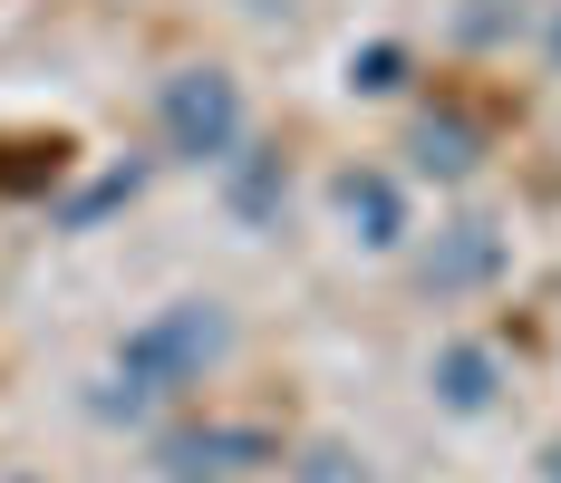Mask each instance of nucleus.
<instances>
[{
  "mask_svg": "<svg viewBox=\"0 0 561 483\" xmlns=\"http://www.w3.org/2000/svg\"><path fill=\"white\" fill-rule=\"evenodd\" d=\"M348 88H358V97H397V88H407V49H397V39L348 49Z\"/></svg>",
  "mask_w": 561,
  "mask_h": 483,
  "instance_id": "1a4fd4ad",
  "label": "nucleus"
},
{
  "mask_svg": "<svg viewBox=\"0 0 561 483\" xmlns=\"http://www.w3.org/2000/svg\"><path fill=\"white\" fill-rule=\"evenodd\" d=\"M156 464H165L174 483H224V474H242V464H280V445L262 426H174L165 445H156Z\"/></svg>",
  "mask_w": 561,
  "mask_h": 483,
  "instance_id": "20e7f679",
  "label": "nucleus"
},
{
  "mask_svg": "<svg viewBox=\"0 0 561 483\" xmlns=\"http://www.w3.org/2000/svg\"><path fill=\"white\" fill-rule=\"evenodd\" d=\"M426 387H436V406H446V416H484V406L504 396V368H494V348H484V338H446V348L426 358Z\"/></svg>",
  "mask_w": 561,
  "mask_h": 483,
  "instance_id": "39448f33",
  "label": "nucleus"
},
{
  "mask_svg": "<svg viewBox=\"0 0 561 483\" xmlns=\"http://www.w3.org/2000/svg\"><path fill=\"white\" fill-rule=\"evenodd\" d=\"M156 146L174 164H214V174L252 146V107H242V78L224 58H184L156 78Z\"/></svg>",
  "mask_w": 561,
  "mask_h": 483,
  "instance_id": "f03ea898",
  "label": "nucleus"
},
{
  "mask_svg": "<svg viewBox=\"0 0 561 483\" xmlns=\"http://www.w3.org/2000/svg\"><path fill=\"white\" fill-rule=\"evenodd\" d=\"M542 58H552V68H561V10H552V30H542Z\"/></svg>",
  "mask_w": 561,
  "mask_h": 483,
  "instance_id": "f8f14e48",
  "label": "nucleus"
},
{
  "mask_svg": "<svg viewBox=\"0 0 561 483\" xmlns=\"http://www.w3.org/2000/svg\"><path fill=\"white\" fill-rule=\"evenodd\" d=\"M407 164H416V174H436V184H465V174L484 164V136H474L455 107H426L416 126H407Z\"/></svg>",
  "mask_w": 561,
  "mask_h": 483,
  "instance_id": "0eeeda50",
  "label": "nucleus"
},
{
  "mask_svg": "<svg viewBox=\"0 0 561 483\" xmlns=\"http://www.w3.org/2000/svg\"><path fill=\"white\" fill-rule=\"evenodd\" d=\"M416 271H426V290H474V280L504 271V232H494V222H446L436 252H426Z\"/></svg>",
  "mask_w": 561,
  "mask_h": 483,
  "instance_id": "423d86ee",
  "label": "nucleus"
},
{
  "mask_svg": "<svg viewBox=\"0 0 561 483\" xmlns=\"http://www.w3.org/2000/svg\"><path fill=\"white\" fill-rule=\"evenodd\" d=\"M224 174H232V214H242V222H272V204L290 194V174H280V156H252V146H242V156H232Z\"/></svg>",
  "mask_w": 561,
  "mask_h": 483,
  "instance_id": "6e6552de",
  "label": "nucleus"
},
{
  "mask_svg": "<svg viewBox=\"0 0 561 483\" xmlns=\"http://www.w3.org/2000/svg\"><path fill=\"white\" fill-rule=\"evenodd\" d=\"M232 10H252V20H280V10H290V0H232Z\"/></svg>",
  "mask_w": 561,
  "mask_h": 483,
  "instance_id": "9d476101",
  "label": "nucleus"
},
{
  "mask_svg": "<svg viewBox=\"0 0 561 483\" xmlns=\"http://www.w3.org/2000/svg\"><path fill=\"white\" fill-rule=\"evenodd\" d=\"M0 483H49V474H0Z\"/></svg>",
  "mask_w": 561,
  "mask_h": 483,
  "instance_id": "ddd939ff",
  "label": "nucleus"
},
{
  "mask_svg": "<svg viewBox=\"0 0 561 483\" xmlns=\"http://www.w3.org/2000/svg\"><path fill=\"white\" fill-rule=\"evenodd\" d=\"M330 214L348 222L358 252H397V242H407V184H397L388 164H339L330 174Z\"/></svg>",
  "mask_w": 561,
  "mask_h": 483,
  "instance_id": "7ed1b4c3",
  "label": "nucleus"
},
{
  "mask_svg": "<svg viewBox=\"0 0 561 483\" xmlns=\"http://www.w3.org/2000/svg\"><path fill=\"white\" fill-rule=\"evenodd\" d=\"M542 483H561V435H552V445H542Z\"/></svg>",
  "mask_w": 561,
  "mask_h": 483,
  "instance_id": "9b49d317",
  "label": "nucleus"
},
{
  "mask_svg": "<svg viewBox=\"0 0 561 483\" xmlns=\"http://www.w3.org/2000/svg\"><path fill=\"white\" fill-rule=\"evenodd\" d=\"M232 358V310L224 300H165L156 320H136L107 358V416H156V406H184L204 377Z\"/></svg>",
  "mask_w": 561,
  "mask_h": 483,
  "instance_id": "f257e3e1",
  "label": "nucleus"
}]
</instances>
